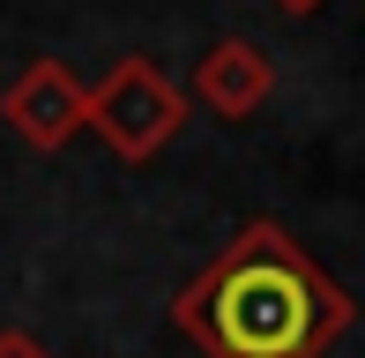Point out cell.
<instances>
[{
  "label": "cell",
  "instance_id": "cell-1",
  "mask_svg": "<svg viewBox=\"0 0 365 358\" xmlns=\"http://www.w3.org/2000/svg\"><path fill=\"white\" fill-rule=\"evenodd\" d=\"M351 321L358 299L269 217L172 299V329L202 358H321L351 336Z\"/></svg>",
  "mask_w": 365,
  "mask_h": 358
},
{
  "label": "cell",
  "instance_id": "cell-2",
  "mask_svg": "<svg viewBox=\"0 0 365 358\" xmlns=\"http://www.w3.org/2000/svg\"><path fill=\"white\" fill-rule=\"evenodd\" d=\"M82 127H90L112 157L149 165V157L187 127V90H179L157 60L127 53V60H112L105 83H90V120H82Z\"/></svg>",
  "mask_w": 365,
  "mask_h": 358
},
{
  "label": "cell",
  "instance_id": "cell-3",
  "mask_svg": "<svg viewBox=\"0 0 365 358\" xmlns=\"http://www.w3.org/2000/svg\"><path fill=\"white\" fill-rule=\"evenodd\" d=\"M0 120L30 142V150H68L90 120V83L60 60H30L8 90H0Z\"/></svg>",
  "mask_w": 365,
  "mask_h": 358
},
{
  "label": "cell",
  "instance_id": "cell-4",
  "mask_svg": "<svg viewBox=\"0 0 365 358\" xmlns=\"http://www.w3.org/2000/svg\"><path fill=\"white\" fill-rule=\"evenodd\" d=\"M276 97V60L254 38H217L194 60V105H209L217 120H254Z\"/></svg>",
  "mask_w": 365,
  "mask_h": 358
},
{
  "label": "cell",
  "instance_id": "cell-5",
  "mask_svg": "<svg viewBox=\"0 0 365 358\" xmlns=\"http://www.w3.org/2000/svg\"><path fill=\"white\" fill-rule=\"evenodd\" d=\"M0 358H53L30 329H0Z\"/></svg>",
  "mask_w": 365,
  "mask_h": 358
},
{
  "label": "cell",
  "instance_id": "cell-6",
  "mask_svg": "<svg viewBox=\"0 0 365 358\" xmlns=\"http://www.w3.org/2000/svg\"><path fill=\"white\" fill-rule=\"evenodd\" d=\"M269 8H284V15H313V8H328V0H269Z\"/></svg>",
  "mask_w": 365,
  "mask_h": 358
}]
</instances>
